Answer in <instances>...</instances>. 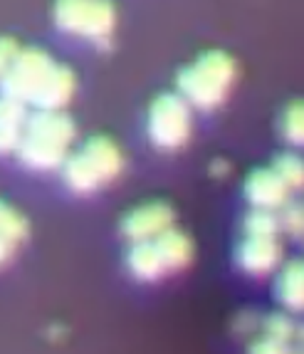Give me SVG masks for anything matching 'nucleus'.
I'll return each instance as SVG.
<instances>
[{"instance_id":"2eb2a0df","label":"nucleus","mask_w":304,"mask_h":354,"mask_svg":"<svg viewBox=\"0 0 304 354\" xmlns=\"http://www.w3.org/2000/svg\"><path fill=\"white\" fill-rule=\"evenodd\" d=\"M0 236L10 241L12 245H18V243H23L28 238V221H25V216L6 201H0Z\"/></svg>"},{"instance_id":"0eeeda50","label":"nucleus","mask_w":304,"mask_h":354,"mask_svg":"<svg viewBox=\"0 0 304 354\" xmlns=\"http://www.w3.org/2000/svg\"><path fill=\"white\" fill-rule=\"evenodd\" d=\"M235 260L243 272L263 278L282 263V243L277 236H245L235 250Z\"/></svg>"},{"instance_id":"423d86ee","label":"nucleus","mask_w":304,"mask_h":354,"mask_svg":"<svg viewBox=\"0 0 304 354\" xmlns=\"http://www.w3.org/2000/svg\"><path fill=\"white\" fill-rule=\"evenodd\" d=\"M149 139L161 151H175L191 136V104L178 92L158 95L149 106Z\"/></svg>"},{"instance_id":"f03ea898","label":"nucleus","mask_w":304,"mask_h":354,"mask_svg":"<svg viewBox=\"0 0 304 354\" xmlns=\"http://www.w3.org/2000/svg\"><path fill=\"white\" fill-rule=\"evenodd\" d=\"M77 139V127L62 109H35L28 114L18 156L30 171H53L65 164Z\"/></svg>"},{"instance_id":"4468645a","label":"nucleus","mask_w":304,"mask_h":354,"mask_svg":"<svg viewBox=\"0 0 304 354\" xmlns=\"http://www.w3.org/2000/svg\"><path fill=\"white\" fill-rule=\"evenodd\" d=\"M272 169H275L277 176L287 183V189L289 191L304 189V159L299 156V153H292V151L277 153Z\"/></svg>"},{"instance_id":"5701e85b","label":"nucleus","mask_w":304,"mask_h":354,"mask_svg":"<svg viewBox=\"0 0 304 354\" xmlns=\"http://www.w3.org/2000/svg\"><path fill=\"white\" fill-rule=\"evenodd\" d=\"M211 171H213V176H218V178H220V176H225V174L230 171V166L225 164V161H222V159H218L216 164L211 166Z\"/></svg>"},{"instance_id":"412c9836","label":"nucleus","mask_w":304,"mask_h":354,"mask_svg":"<svg viewBox=\"0 0 304 354\" xmlns=\"http://www.w3.org/2000/svg\"><path fill=\"white\" fill-rule=\"evenodd\" d=\"M20 45L18 40H12V37H0V80L6 77V72L10 70V65L15 62L20 53Z\"/></svg>"},{"instance_id":"7ed1b4c3","label":"nucleus","mask_w":304,"mask_h":354,"mask_svg":"<svg viewBox=\"0 0 304 354\" xmlns=\"http://www.w3.org/2000/svg\"><path fill=\"white\" fill-rule=\"evenodd\" d=\"M235 77H238L235 59L228 53L211 50V53L200 55L188 67H183L178 72L175 84H178V95L188 104L203 109V112H211L228 100Z\"/></svg>"},{"instance_id":"dca6fc26","label":"nucleus","mask_w":304,"mask_h":354,"mask_svg":"<svg viewBox=\"0 0 304 354\" xmlns=\"http://www.w3.org/2000/svg\"><path fill=\"white\" fill-rule=\"evenodd\" d=\"M280 131L285 142L292 147H304V102H294L285 109L280 122Z\"/></svg>"},{"instance_id":"f257e3e1","label":"nucleus","mask_w":304,"mask_h":354,"mask_svg":"<svg viewBox=\"0 0 304 354\" xmlns=\"http://www.w3.org/2000/svg\"><path fill=\"white\" fill-rule=\"evenodd\" d=\"M77 80L70 67L55 62L45 50L23 48L0 80V95L32 109H65L75 95Z\"/></svg>"},{"instance_id":"aec40b11","label":"nucleus","mask_w":304,"mask_h":354,"mask_svg":"<svg viewBox=\"0 0 304 354\" xmlns=\"http://www.w3.org/2000/svg\"><path fill=\"white\" fill-rule=\"evenodd\" d=\"M247 354H292L289 349V342H282V339H275V337L263 335L260 339L250 344Z\"/></svg>"},{"instance_id":"9b49d317","label":"nucleus","mask_w":304,"mask_h":354,"mask_svg":"<svg viewBox=\"0 0 304 354\" xmlns=\"http://www.w3.org/2000/svg\"><path fill=\"white\" fill-rule=\"evenodd\" d=\"M153 243H156L158 255L164 260L166 272L183 270L193 260V243H191V238L183 230L173 228V225L166 228L158 238H153Z\"/></svg>"},{"instance_id":"a211bd4d","label":"nucleus","mask_w":304,"mask_h":354,"mask_svg":"<svg viewBox=\"0 0 304 354\" xmlns=\"http://www.w3.org/2000/svg\"><path fill=\"white\" fill-rule=\"evenodd\" d=\"M263 332L267 337H275V339H282V342H292L294 339V322L287 317L285 313H272L263 319Z\"/></svg>"},{"instance_id":"f3484780","label":"nucleus","mask_w":304,"mask_h":354,"mask_svg":"<svg viewBox=\"0 0 304 354\" xmlns=\"http://www.w3.org/2000/svg\"><path fill=\"white\" fill-rule=\"evenodd\" d=\"M245 236H277L280 233V216L275 211H265V208H252L243 221Z\"/></svg>"},{"instance_id":"9d476101","label":"nucleus","mask_w":304,"mask_h":354,"mask_svg":"<svg viewBox=\"0 0 304 354\" xmlns=\"http://www.w3.org/2000/svg\"><path fill=\"white\" fill-rule=\"evenodd\" d=\"M28 106L18 100L0 95V156L18 149L23 139L25 122H28Z\"/></svg>"},{"instance_id":"f8f14e48","label":"nucleus","mask_w":304,"mask_h":354,"mask_svg":"<svg viewBox=\"0 0 304 354\" xmlns=\"http://www.w3.org/2000/svg\"><path fill=\"white\" fill-rule=\"evenodd\" d=\"M277 300L289 313H304V258L289 260L275 285Z\"/></svg>"},{"instance_id":"b1692460","label":"nucleus","mask_w":304,"mask_h":354,"mask_svg":"<svg viewBox=\"0 0 304 354\" xmlns=\"http://www.w3.org/2000/svg\"><path fill=\"white\" fill-rule=\"evenodd\" d=\"M294 337L299 339V344H304V325L302 327H297V332H294Z\"/></svg>"},{"instance_id":"39448f33","label":"nucleus","mask_w":304,"mask_h":354,"mask_svg":"<svg viewBox=\"0 0 304 354\" xmlns=\"http://www.w3.org/2000/svg\"><path fill=\"white\" fill-rule=\"evenodd\" d=\"M53 18L55 25L67 35L104 42L114 32L117 10L111 0H55Z\"/></svg>"},{"instance_id":"393cba45","label":"nucleus","mask_w":304,"mask_h":354,"mask_svg":"<svg viewBox=\"0 0 304 354\" xmlns=\"http://www.w3.org/2000/svg\"><path fill=\"white\" fill-rule=\"evenodd\" d=\"M292 354H304V344H299L297 349H292Z\"/></svg>"},{"instance_id":"1a4fd4ad","label":"nucleus","mask_w":304,"mask_h":354,"mask_svg":"<svg viewBox=\"0 0 304 354\" xmlns=\"http://www.w3.org/2000/svg\"><path fill=\"white\" fill-rule=\"evenodd\" d=\"M245 198L252 203V208H265V211H277V208L287 206L289 201V189L275 174V169H258L247 176L245 186Z\"/></svg>"},{"instance_id":"ddd939ff","label":"nucleus","mask_w":304,"mask_h":354,"mask_svg":"<svg viewBox=\"0 0 304 354\" xmlns=\"http://www.w3.org/2000/svg\"><path fill=\"white\" fill-rule=\"evenodd\" d=\"M126 268L141 283H153L161 275H166L164 260L158 255L156 243L153 241H139L131 243L129 253H126Z\"/></svg>"},{"instance_id":"6ab92c4d","label":"nucleus","mask_w":304,"mask_h":354,"mask_svg":"<svg viewBox=\"0 0 304 354\" xmlns=\"http://www.w3.org/2000/svg\"><path fill=\"white\" fill-rule=\"evenodd\" d=\"M285 213L280 218V228L289 236H304V206H282Z\"/></svg>"},{"instance_id":"20e7f679","label":"nucleus","mask_w":304,"mask_h":354,"mask_svg":"<svg viewBox=\"0 0 304 354\" xmlns=\"http://www.w3.org/2000/svg\"><path fill=\"white\" fill-rule=\"evenodd\" d=\"M122 169L124 156L117 144L106 136H94L67 156L62 164V176L67 189L75 194H94L114 181Z\"/></svg>"},{"instance_id":"6e6552de","label":"nucleus","mask_w":304,"mask_h":354,"mask_svg":"<svg viewBox=\"0 0 304 354\" xmlns=\"http://www.w3.org/2000/svg\"><path fill=\"white\" fill-rule=\"evenodd\" d=\"M173 208L169 203L153 201L144 203V206L134 208L131 213H126L122 221V236L129 238L131 243L139 241H153L164 233L166 228L173 225Z\"/></svg>"},{"instance_id":"4be33fe9","label":"nucleus","mask_w":304,"mask_h":354,"mask_svg":"<svg viewBox=\"0 0 304 354\" xmlns=\"http://www.w3.org/2000/svg\"><path fill=\"white\" fill-rule=\"evenodd\" d=\"M12 253H15V245H12L10 241H6V238L0 236V268L8 266V263H10Z\"/></svg>"}]
</instances>
